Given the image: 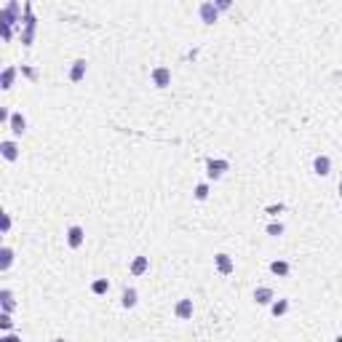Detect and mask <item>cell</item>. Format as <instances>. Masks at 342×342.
<instances>
[{
    "mask_svg": "<svg viewBox=\"0 0 342 342\" xmlns=\"http://www.w3.org/2000/svg\"><path fill=\"white\" fill-rule=\"evenodd\" d=\"M83 241H86V233H83L80 225H70L67 227V246H70V249H80Z\"/></svg>",
    "mask_w": 342,
    "mask_h": 342,
    "instance_id": "1",
    "label": "cell"
},
{
    "mask_svg": "<svg viewBox=\"0 0 342 342\" xmlns=\"http://www.w3.org/2000/svg\"><path fill=\"white\" fill-rule=\"evenodd\" d=\"M227 169H230L227 161H219V158H217V161H214V158L206 161V174H209V179H219V176L225 174Z\"/></svg>",
    "mask_w": 342,
    "mask_h": 342,
    "instance_id": "2",
    "label": "cell"
},
{
    "mask_svg": "<svg viewBox=\"0 0 342 342\" xmlns=\"http://www.w3.org/2000/svg\"><path fill=\"white\" fill-rule=\"evenodd\" d=\"M198 14H200V21H203V25H214V21L219 19V8L214 3H200Z\"/></svg>",
    "mask_w": 342,
    "mask_h": 342,
    "instance_id": "3",
    "label": "cell"
},
{
    "mask_svg": "<svg viewBox=\"0 0 342 342\" xmlns=\"http://www.w3.org/2000/svg\"><path fill=\"white\" fill-rule=\"evenodd\" d=\"M152 83H155L158 88H166V86H171V70L169 67H155L152 70Z\"/></svg>",
    "mask_w": 342,
    "mask_h": 342,
    "instance_id": "4",
    "label": "cell"
},
{
    "mask_svg": "<svg viewBox=\"0 0 342 342\" xmlns=\"http://www.w3.org/2000/svg\"><path fill=\"white\" fill-rule=\"evenodd\" d=\"M174 315L179 318V321H190L193 318V300H179L174 305Z\"/></svg>",
    "mask_w": 342,
    "mask_h": 342,
    "instance_id": "5",
    "label": "cell"
},
{
    "mask_svg": "<svg viewBox=\"0 0 342 342\" xmlns=\"http://www.w3.org/2000/svg\"><path fill=\"white\" fill-rule=\"evenodd\" d=\"M214 265H217V270H219L222 276H230L233 270H235V262H233L230 254H217L214 257Z\"/></svg>",
    "mask_w": 342,
    "mask_h": 342,
    "instance_id": "6",
    "label": "cell"
},
{
    "mask_svg": "<svg viewBox=\"0 0 342 342\" xmlns=\"http://www.w3.org/2000/svg\"><path fill=\"white\" fill-rule=\"evenodd\" d=\"M86 70H88L86 59H75V62H73V70H70V80H73V83H80V80L86 78Z\"/></svg>",
    "mask_w": 342,
    "mask_h": 342,
    "instance_id": "7",
    "label": "cell"
},
{
    "mask_svg": "<svg viewBox=\"0 0 342 342\" xmlns=\"http://www.w3.org/2000/svg\"><path fill=\"white\" fill-rule=\"evenodd\" d=\"M254 302H257V305H273V302H276V294H273V289L259 286V289L254 291Z\"/></svg>",
    "mask_w": 342,
    "mask_h": 342,
    "instance_id": "8",
    "label": "cell"
},
{
    "mask_svg": "<svg viewBox=\"0 0 342 342\" xmlns=\"http://www.w3.org/2000/svg\"><path fill=\"white\" fill-rule=\"evenodd\" d=\"M313 171H315L318 176H326L329 171H332V158H329V155H318V158L313 161Z\"/></svg>",
    "mask_w": 342,
    "mask_h": 342,
    "instance_id": "9",
    "label": "cell"
},
{
    "mask_svg": "<svg viewBox=\"0 0 342 342\" xmlns=\"http://www.w3.org/2000/svg\"><path fill=\"white\" fill-rule=\"evenodd\" d=\"M8 128H11V131H14L16 136H21V134L27 131V121H25V115H21V112H14V115H11Z\"/></svg>",
    "mask_w": 342,
    "mask_h": 342,
    "instance_id": "10",
    "label": "cell"
},
{
    "mask_svg": "<svg viewBox=\"0 0 342 342\" xmlns=\"http://www.w3.org/2000/svg\"><path fill=\"white\" fill-rule=\"evenodd\" d=\"M0 155H3L6 161H16L19 158V145L11 142V139H6V142L0 145Z\"/></svg>",
    "mask_w": 342,
    "mask_h": 342,
    "instance_id": "11",
    "label": "cell"
},
{
    "mask_svg": "<svg viewBox=\"0 0 342 342\" xmlns=\"http://www.w3.org/2000/svg\"><path fill=\"white\" fill-rule=\"evenodd\" d=\"M136 302H139L136 289H134V286L123 289V297H121V305H123V308H126V310H131V308H136Z\"/></svg>",
    "mask_w": 342,
    "mask_h": 342,
    "instance_id": "12",
    "label": "cell"
},
{
    "mask_svg": "<svg viewBox=\"0 0 342 342\" xmlns=\"http://www.w3.org/2000/svg\"><path fill=\"white\" fill-rule=\"evenodd\" d=\"M0 305H3V313H11L16 308V300H14V291L11 289H3L0 291Z\"/></svg>",
    "mask_w": 342,
    "mask_h": 342,
    "instance_id": "13",
    "label": "cell"
},
{
    "mask_svg": "<svg viewBox=\"0 0 342 342\" xmlns=\"http://www.w3.org/2000/svg\"><path fill=\"white\" fill-rule=\"evenodd\" d=\"M147 267H150V259H147V257H136L134 262H131V276H136V278L145 276Z\"/></svg>",
    "mask_w": 342,
    "mask_h": 342,
    "instance_id": "14",
    "label": "cell"
},
{
    "mask_svg": "<svg viewBox=\"0 0 342 342\" xmlns=\"http://www.w3.org/2000/svg\"><path fill=\"white\" fill-rule=\"evenodd\" d=\"M14 78H16V67H6L3 75H0V88L8 91L11 86H14Z\"/></svg>",
    "mask_w": 342,
    "mask_h": 342,
    "instance_id": "15",
    "label": "cell"
},
{
    "mask_svg": "<svg viewBox=\"0 0 342 342\" xmlns=\"http://www.w3.org/2000/svg\"><path fill=\"white\" fill-rule=\"evenodd\" d=\"M289 262H284V259H276V262H270V273H273V276H281V278H284V276H289Z\"/></svg>",
    "mask_w": 342,
    "mask_h": 342,
    "instance_id": "16",
    "label": "cell"
},
{
    "mask_svg": "<svg viewBox=\"0 0 342 342\" xmlns=\"http://www.w3.org/2000/svg\"><path fill=\"white\" fill-rule=\"evenodd\" d=\"M11 262H14V249H11V246H3V249H0V270H8Z\"/></svg>",
    "mask_w": 342,
    "mask_h": 342,
    "instance_id": "17",
    "label": "cell"
},
{
    "mask_svg": "<svg viewBox=\"0 0 342 342\" xmlns=\"http://www.w3.org/2000/svg\"><path fill=\"white\" fill-rule=\"evenodd\" d=\"M270 313H273L276 318L286 315V313H289V300H276L273 305H270Z\"/></svg>",
    "mask_w": 342,
    "mask_h": 342,
    "instance_id": "18",
    "label": "cell"
},
{
    "mask_svg": "<svg viewBox=\"0 0 342 342\" xmlns=\"http://www.w3.org/2000/svg\"><path fill=\"white\" fill-rule=\"evenodd\" d=\"M91 291H94V294H107V291H110V281H107V278H97V281L91 284Z\"/></svg>",
    "mask_w": 342,
    "mask_h": 342,
    "instance_id": "19",
    "label": "cell"
},
{
    "mask_svg": "<svg viewBox=\"0 0 342 342\" xmlns=\"http://www.w3.org/2000/svg\"><path fill=\"white\" fill-rule=\"evenodd\" d=\"M11 326H14L11 313H0V329H3V332H11Z\"/></svg>",
    "mask_w": 342,
    "mask_h": 342,
    "instance_id": "20",
    "label": "cell"
},
{
    "mask_svg": "<svg viewBox=\"0 0 342 342\" xmlns=\"http://www.w3.org/2000/svg\"><path fill=\"white\" fill-rule=\"evenodd\" d=\"M195 198H198V200H206V198H209V185H198V187H195Z\"/></svg>",
    "mask_w": 342,
    "mask_h": 342,
    "instance_id": "21",
    "label": "cell"
},
{
    "mask_svg": "<svg viewBox=\"0 0 342 342\" xmlns=\"http://www.w3.org/2000/svg\"><path fill=\"white\" fill-rule=\"evenodd\" d=\"M267 233L270 235H281L284 233V225H267Z\"/></svg>",
    "mask_w": 342,
    "mask_h": 342,
    "instance_id": "22",
    "label": "cell"
},
{
    "mask_svg": "<svg viewBox=\"0 0 342 342\" xmlns=\"http://www.w3.org/2000/svg\"><path fill=\"white\" fill-rule=\"evenodd\" d=\"M214 6H217L219 11H227V8H230V0H217V3H214Z\"/></svg>",
    "mask_w": 342,
    "mask_h": 342,
    "instance_id": "23",
    "label": "cell"
},
{
    "mask_svg": "<svg viewBox=\"0 0 342 342\" xmlns=\"http://www.w3.org/2000/svg\"><path fill=\"white\" fill-rule=\"evenodd\" d=\"M0 342H21V337H19V334H6Z\"/></svg>",
    "mask_w": 342,
    "mask_h": 342,
    "instance_id": "24",
    "label": "cell"
},
{
    "mask_svg": "<svg viewBox=\"0 0 342 342\" xmlns=\"http://www.w3.org/2000/svg\"><path fill=\"white\" fill-rule=\"evenodd\" d=\"M8 230H11V217L3 214V233H8Z\"/></svg>",
    "mask_w": 342,
    "mask_h": 342,
    "instance_id": "25",
    "label": "cell"
},
{
    "mask_svg": "<svg viewBox=\"0 0 342 342\" xmlns=\"http://www.w3.org/2000/svg\"><path fill=\"white\" fill-rule=\"evenodd\" d=\"M339 195H342V179H339Z\"/></svg>",
    "mask_w": 342,
    "mask_h": 342,
    "instance_id": "26",
    "label": "cell"
},
{
    "mask_svg": "<svg viewBox=\"0 0 342 342\" xmlns=\"http://www.w3.org/2000/svg\"><path fill=\"white\" fill-rule=\"evenodd\" d=\"M334 342H342V334H339V337H337V339H334Z\"/></svg>",
    "mask_w": 342,
    "mask_h": 342,
    "instance_id": "27",
    "label": "cell"
},
{
    "mask_svg": "<svg viewBox=\"0 0 342 342\" xmlns=\"http://www.w3.org/2000/svg\"><path fill=\"white\" fill-rule=\"evenodd\" d=\"M54 342H64V339H62V337H59V339H54Z\"/></svg>",
    "mask_w": 342,
    "mask_h": 342,
    "instance_id": "28",
    "label": "cell"
}]
</instances>
